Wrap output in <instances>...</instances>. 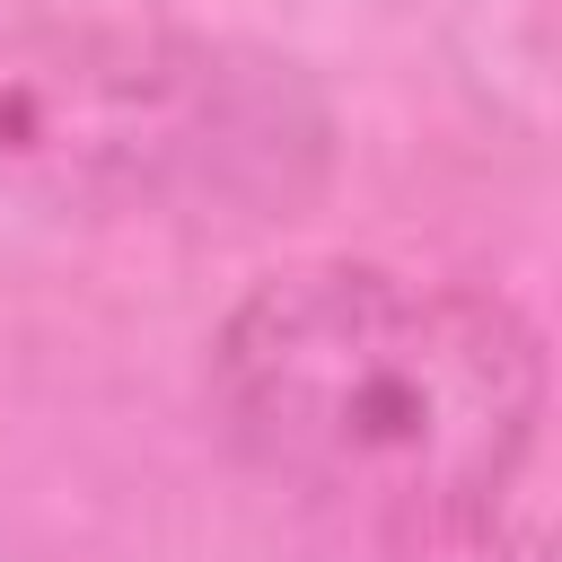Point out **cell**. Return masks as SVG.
<instances>
[{
    "instance_id": "obj_1",
    "label": "cell",
    "mask_w": 562,
    "mask_h": 562,
    "mask_svg": "<svg viewBox=\"0 0 562 562\" xmlns=\"http://www.w3.org/2000/svg\"><path fill=\"white\" fill-rule=\"evenodd\" d=\"M211 404L263 474L404 527L518 483L544 422V351L492 290L299 263L220 316Z\"/></svg>"
},
{
    "instance_id": "obj_2",
    "label": "cell",
    "mask_w": 562,
    "mask_h": 562,
    "mask_svg": "<svg viewBox=\"0 0 562 562\" xmlns=\"http://www.w3.org/2000/svg\"><path fill=\"white\" fill-rule=\"evenodd\" d=\"M334 167L325 88L246 35L158 18L0 26V202L79 220H272Z\"/></svg>"
},
{
    "instance_id": "obj_3",
    "label": "cell",
    "mask_w": 562,
    "mask_h": 562,
    "mask_svg": "<svg viewBox=\"0 0 562 562\" xmlns=\"http://www.w3.org/2000/svg\"><path fill=\"white\" fill-rule=\"evenodd\" d=\"M386 536V562H544V527L501 501H474V509H439V518H404V527H378Z\"/></svg>"
}]
</instances>
